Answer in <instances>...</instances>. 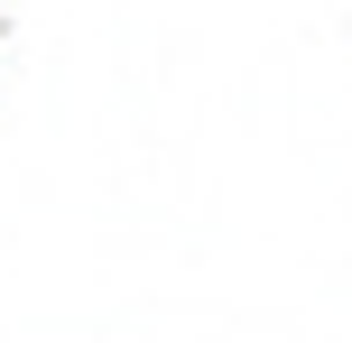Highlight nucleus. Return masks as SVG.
Returning a JSON list of instances; mask_svg holds the SVG:
<instances>
[]
</instances>
